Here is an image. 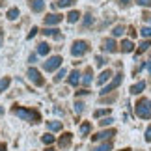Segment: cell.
Returning <instances> with one entry per match:
<instances>
[{"label":"cell","instance_id":"obj_45","mask_svg":"<svg viewBox=\"0 0 151 151\" xmlns=\"http://www.w3.org/2000/svg\"><path fill=\"white\" fill-rule=\"evenodd\" d=\"M0 151H6V144H0Z\"/></svg>","mask_w":151,"mask_h":151},{"label":"cell","instance_id":"obj_20","mask_svg":"<svg viewBox=\"0 0 151 151\" xmlns=\"http://www.w3.org/2000/svg\"><path fill=\"white\" fill-rule=\"evenodd\" d=\"M90 131H91V123H82L80 125V136H86V134H90Z\"/></svg>","mask_w":151,"mask_h":151},{"label":"cell","instance_id":"obj_23","mask_svg":"<svg viewBox=\"0 0 151 151\" xmlns=\"http://www.w3.org/2000/svg\"><path fill=\"white\" fill-rule=\"evenodd\" d=\"M6 17H8L9 21H15L17 17H19V9H17V8H11V9H8V13H6Z\"/></svg>","mask_w":151,"mask_h":151},{"label":"cell","instance_id":"obj_40","mask_svg":"<svg viewBox=\"0 0 151 151\" xmlns=\"http://www.w3.org/2000/svg\"><path fill=\"white\" fill-rule=\"evenodd\" d=\"M129 36H131V37H134V36H136V32H134V28H132V26L129 28Z\"/></svg>","mask_w":151,"mask_h":151},{"label":"cell","instance_id":"obj_35","mask_svg":"<svg viewBox=\"0 0 151 151\" xmlns=\"http://www.w3.org/2000/svg\"><path fill=\"white\" fill-rule=\"evenodd\" d=\"M95 63H97V67H103L104 63H106V60H104L103 56H95Z\"/></svg>","mask_w":151,"mask_h":151},{"label":"cell","instance_id":"obj_47","mask_svg":"<svg viewBox=\"0 0 151 151\" xmlns=\"http://www.w3.org/2000/svg\"><path fill=\"white\" fill-rule=\"evenodd\" d=\"M45 151H54V149H52V147H49V149H45Z\"/></svg>","mask_w":151,"mask_h":151},{"label":"cell","instance_id":"obj_32","mask_svg":"<svg viewBox=\"0 0 151 151\" xmlns=\"http://www.w3.org/2000/svg\"><path fill=\"white\" fill-rule=\"evenodd\" d=\"M112 121H114V119L108 116V118H104V119H101V121H99V125H101V127H108V125H112Z\"/></svg>","mask_w":151,"mask_h":151},{"label":"cell","instance_id":"obj_36","mask_svg":"<svg viewBox=\"0 0 151 151\" xmlns=\"http://www.w3.org/2000/svg\"><path fill=\"white\" fill-rule=\"evenodd\" d=\"M37 32H39V30H37V26H34V28H32V30H30V34H28V39H32V37H34V36H36V34H37Z\"/></svg>","mask_w":151,"mask_h":151},{"label":"cell","instance_id":"obj_2","mask_svg":"<svg viewBox=\"0 0 151 151\" xmlns=\"http://www.w3.org/2000/svg\"><path fill=\"white\" fill-rule=\"evenodd\" d=\"M134 110H136V116L140 119H149L151 118V101L149 99H138Z\"/></svg>","mask_w":151,"mask_h":151},{"label":"cell","instance_id":"obj_16","mask_svg":"<svg viewBox=\"0 0 151 151\" xmlns=\"http://www.w3.org/2000/svg\"><path fill=\"white\" fill-rule=\"evenodd\" d=\"M30 8H32V11H43L45 9V2L43 0H30Z\"/></svg>","mask_w":151,"mask_h":151},{"label":"cell","instance_id":"obj_42","mask_svg":"<svg viewBox=\"0 0 151 151\" xmlns=\"http://www.w3.org/2000/svg\"><path fill=\"white\" fill-rule=\"evenodd\" d=\"M28 60H30V62L34 63V62H36V60H37V58H36V54H30V58H28Z\"/></svg>","mask_w":151,"mask_h":151},{"label":"cell","instance_id":"obj_19","mask_svg":"<svg viewBox=\"0 0 151 151\" xmlns=\"http://www.w3.org/2000/svg\"><path fill=\"white\" fill-rule=\"evenodd\" d=\"M47 127H49V131H50V132L62 131V123H60V121H49V123H47Z\"/></svg>","mask_w":151,"mask_h":151},{"label":"cell","instance_id":"obj_8","mask_svg":"<svg viewBox=\"0 0 151 151\" xmlns=\"http://www.w3.org/2000/svg\"><path fill=\"white\" fill-rule=\"evenodd\" d=\"M103 50L104 52H116V50H118V45H116V41L112 37L103 39Z\"/></svg>","mask_w":151,"mask_h":151},{"label":"cell","instance_id":"obj_29","mask_svg":"<svg viewBox=\"0 0 151 151\" xmlns=\"http://www.w3.org/2000/svg\"><path fill=\"white\" fill-rule=\"evenodd\" d=\"M110 114V110L108 108H103V110H95V112H93V116H95V118H103V116H108Z\"/></svg>","mask_w":151,"mask_h":151},{"label":"cell","instance_id":"obj_22","mask_svg":"<svg viewBox=\"0 0 151 151\" xmlns=\"http://www.w3.org/2000/svg\"><path fill=\"white\" fill-rule=\"evenodd\" d=\"M80 19V13H78V11H69V15H67V22H71V24H73V22H77Z\"/></svg>","mask_w":151,"mask_h":151},{"label":"cell","instance_id":"obj_9","mask_svg":"<svg viewBox=\"0 0 151 151\" xmlns=\"http://www.w3.org/2000/svg\"><path fill=\"white\" fill-rule=\"evenodd\" d=\"M60 21H62V15H58V13H49L47 17H45V24L47 26H54Z\"/></svg>","mask_w":151,"mask_h":151},{"label":"cell","instance_id":"obj_37","mask_svg":"<svg viewBox=\"0 0 151 151\" xmlns=\"http://www.w3.org/2000/svg\"><path fill=\"white\" fill-rule=\"evenodd\" d=\"M136 2L140 4V6H146V8H149V6H151V0H136Z\"/></svg>","mask_w":151,"mask_h":151},{"label":"cell","instance_id":"obj_10","mask_svg":"<svg viewBox=\"0 0 151 151\" xmlns=\"http://www.w3.org/2000/svg\"><path fill=\"white\" fill-rule=\"evenodd\" d=\"M43 34L45 36H49V37H54V39H62V34H60V30H56V28H50V26H47L43 30Z\"/></svg>","mask_w":151,"mask_h":151},{"label":"cell","instance_id":"obj_11","mask_svg":"<svg viewBox=\"0 0 151 151\" xmlns=\"http://www.w3.org/2000/svg\"><path fill=\"white\" fill-rule=\"evenodd\" d=\"M110 77H112V71H110V69H106V71H103V73L99 75V78H97V84H99V86L106 84L108 80H110Z\"/></svg>","mask_w":151,"mask_h":151},{"label":"cell","instance_id":"obj_26","mask_svg":"<svg viewBox=\"0 0 151 151\" xmlns=\"http://www.w3.org/2000/svg\"><path fill=\"white\" fill-rule=\"evenodd\" d=\"M149 47H151V43L147 41V39H144V41H142L140 45H138V54H142V52H146Z\"/></svg>","mask_w":151,"mask_h":151},{"label":"cell","instance_id":"obj_34","mask_svg":"<svg viewBox=\"0 0 151 151\" xmlns=\"http://www.w3.org/2000/svg\"><path fill=\"white\" fill-rule=\"evenodd\" d=\"M82 110H84V103L77 101V103H75V112H77V114H80V112H82Z\"/></svg>","mask_w":151,"mask_h":151},{"label":"cell","instance_id":"obj_28","mask_svg":"<svg viewBox=\"0 0 151 151\" xmlns=\"http://www.w3.org/2000/svg\"><path fill=\"white\" fill-rule=\"evenodd\" d=\"M41 140H43V144H52V142L56 140V138L52 136V132H45V134L41 136Z\"/></svg>","mask_w":151,"mask_h":151},{"label":"cell","instance_id":"obj_46","mask_svg":"<svg viewBox=\"0 0 151 151\" xmlns=\"http://www.w3.org/2000/svg\"><path fill=\"white\" fill-rule=\"evenodd\" d=\"M147 71H149V73H151V60H149V62H147Z\"/></svg>","mask_w":151,"mask_h":151},{"label":"cell","instance_id":"obj_1","mask_svg":"<svg viewBox=\"0 0 151 151\" xmlns=\"http://www.w3.org/2000/svg\"><path fill=\"white\" fill-rule=\"evenodd\" d=\"M13 114L17 116V118H21L22 121H28V123H39V121H41V114L36 112V110L13 106Z\"/></svg>","mask_w":151,"mask_h":151},{"label":"cell","instance_id":"obj_13","mask_svg":"<svg viewBox=\"0 0 151 151\" xmlns=\"http://www.w3.org/2000/svg\"><path fill=\"white\" fill-rule=\"evenodd\" d=\"M71 138H73L71 132H65V134H63V136L60 138V147H62V149L69 147V146H71Z\"/></svg>","mask_w":151,"mask_h":151},{"label":"cell","instance_id":"obj_12","mask_svg":"<svg viewBox=\"0 0 151 151\" xmlns=\"http://www.w3.org/2000/svg\"><path fill=\"white\" fill-rule=\"evenodd\" d=\"M144 90H146V82H144V80H140V82H136L134 86H131V93H132V95H138V93H142Z\"/></svg>","mask_w":151,"mask_h":151},{"label":"cell","instance_id":"obj_3","mask_svg":"<svg viewBox=\"0 0 151 151\" xmlns=\"http://www.w3.org/2000/svg\"><path fill=\"white\" fill-rule=\"evenodd\" d=\"M62 62H63L62 56H50L43 62V69L45 71H56V69L62 65Z\"/></svg>","mask_w":151,"mask_h":151},{"label":"cell","instance_id":"obj_25","mask_svg":"<svg viewBox=\"0 0 151 151\" xmlns=\"http://www.w3.org/2000/svg\"><path fill=\"white\" fill-rule=\"evenodd\" d=\"M123 34H125V26H121V24L114 26V30H112V36L114 37H119V36H123Z\"/></svg>","mask_w":151,"mask_h":151},{"label":"cell","instance_id":"obj_21","mask_svg":"<svg viewBox=\"0 0 151 151\" xmlns=\"http://www.w3.org/2000/svg\"><path fill=\"white\" fill-rule=\"evenodd\" d=\"M9 84H11V78H9V77H4L2 80H0V93L8 90V86H9Z\"/></svg>","mask_w":151,"mask_h":151},{"label":"cell","instance_id":"obj_39","mask_svg":"<svg viewBox=\"0 0 151 151\" xmlns=\"http://www.w3.org/2000/svg\"><path fill=\"white\" fill-rule=\"evenodd\" d=\"M144 21H147V22H151V13H144Z\"/></svg>","mask_w":151,"mask_h":151},{"label":"cell","instance_id":"obj_7","mask_svg":"<svg viewBox=\"0 0 151 151\" xmlns=\"http://www.w3.org/2000/svg\"><path fill=\"white\" fill-rule=\"evenodd\" d=\"M116 134V131L114 129H110V131H101V132H97L95 136H91V140L93 142H99V140H108V138H112Z\"/></svg>","mask_w":151,"mask_h":151},{"label":"cell","instance_id":"obj_27","mask_svg":"<svg viewBox=\"0 0 151 151\" xmlns=\"http://www.w3.org/2000/svg\"><path fill=\"white\" fill-rule=\"evenodd\" d=\"M95 151H112V142H104L101 146H97Z\"/></svg>","mask_w":151,"mask_h":151},{"label":"cell","instance_id":"obj_31","mask_svg":"<svg viewBox=\"0 0 151 151\" xmlns=\"http://www.w3.org/2000/svg\"><path fill=\"white\" fill-rule=\"evenodd\" d=\"M93 24V17L91 15H86V19H84V22H82V26L84 28H88V26H91Z\"/></svg>","mask_w":151,"mask_h":151},{"label":"cell","instance_id":"obj_30","mask_svg":"<svg viewBox=\"0 0 151 151\" xmlns=\"http://www.w3.org/2000/svg\"><path fill=\"white\" fill-rule=\"evenodd\" d=\"M140 36L142 37H151V26H144L140 30Z\"/></svg>","mask_w":151,"mask_h":151},{"label":"cell","instance_id":"obj_5","mask_svg":"<svg viewBox=\"0 0 151 151\" xmlns=\"http://www.w3.org/2000/svg\"><path fill=\"white\" fill-rule=\"evenodd\" d=\"M121 77H123V75H121V73H119V75H116L112 82H110V84H106V86H104V88L101 90V95H106V93H110V91H112V90H116V88H118V86L121 84V80H123Z\"/></svg>","mask_w":151,"mask_h":151},{"label":"cell","instance_id":"obj_44","mask_svg":"<svg viewBox=\"0 0 151 151\" xmlns=\"http://www.w3.org/2000/svg\"><path fill=\"white\" fill-rule=\"evenodd\" d=\"M2 37H4V32L0 30V47H2Z\"/></svg>","mask_w":151,"mask_h":151},{"label":"cell","instance_id":"obj_6","mask_svg":"<svg viewBox=\"0 0 151 151\" xmlns=\"http://www.w3.org/2000/svg\"><path fill=\"white\" fill-rule=\"evenodd\" d=\"M26 75H28V78H30V80H32V82L36 84V86H43V84H45V80H43V77H41V73H39L37 69L30 67Z\"/></svg>","mask_w":151,"mask_h":151},{"label":"cell","instance_id":"obj_4","mask_svg":"<svg viewBox=\"0 0 151 151\" xmlns=\"http://www.w3.org/2000/svg\"><path fill=\"white\" fill-rule=\"evenodd\" d=\"M88 49H90V45L88 43H86V41H80V39H78V41H75L73 43V47H71V54L73 56H84L86 54V52H88Z\"/></svg>","mask_w":151,"mask_h":151},{"label":"cell","instance_id":"obj_17","mask_svg":"<svg viewBox=\"0 0 151 151\" xmlns=\"http://www.w3.org/2000/svg\"><path fill=\"white\" fill-rule=\"evenodd\" d=\"M82 84L84 86H90L91 84V67H88L84 71V77H82Z\"/></svg>","mask_w":151,"mask_h":151},{"label":"cell","instance_id":"obj_41","mask_svg":"<svg viewBox=\"0 0 151 151\" xmlns=\"http://www.w3.org/2000/svg\"><path fill=\"white\" fill-rule=\"evenodd\" d=\"M86 93H88V90H80V91H77L78 97H80V95H86Z\"/></svg>","mask_w":151,"mask_h":151},{"label":"cell","instance_id":"obj_14","mask_svg":"<svg viewBox=\"0 0 151 151\" xmlns=\"http://www.w3.org/2000/svg\"><path fill=\"white\" fill-rule=\"evenodd\" d=\"M67 82L71 84V86H77V84L80 82V73L77 71V69H75V71H71V73H69V78H67Z\"/></svg>","mask_w":151,"mask_h":151},{"label":"cell","instance_id":"obj_38","mask_svg":"<svg viewBox=\"0 0 151 151\" xmlns=\"http://www.w3.org/2000/svg\"><path fill=\"white\" fill-rule=\"evenodd\" d=\"M146 142H151V125L146 129Z\"/></svg>","mask_w":151,"mask_h":151},{"label":"cell","instance_id":"obj_24","mask_svg":"<svg viewBox=\"0 0 151 151\" xmlns=\"http://www.w3.org/2000/svg\"><path fill=\"white\" fill-rule=\"evenodd\" d=\"M73 4H75V0H56L58 8H71Z\"/></svg>","mask_w":151,"mask_h":151},{"label":"cell","instance_id":"obj_18","mask_svg":"<svg viewBox=\"0 0 151 151\" xmlns=\"http://www.w3.org/2000/svg\"><path fill=\"white\" fill-rule=\"evenodd\" d=\"M49 50H50L49 43H39V45H37V54L45 56V54H49Z\"/></svg>","mask_w":151,"mask_h":151},{"label":"cell","instance_id":"obj_33","mask_svg":"<svg viewBox=\"0 0 151 151\" xmlns=\"http://www.w3.org/2000/svg\"><path fill=\"white\" fill-rule=\"evenodd\" d=\"M63 77H65V69H60V71H58V75L54 77V82H60Z\"/></svg>","mask_w":151,"mask_h":151},{"label":"cell","instance_id":"obj_43","mask_svg":"<svg viewBox=\"0 0 151 151\" xmlns=\"http://www.w3.org/2000/svg\"><path fill=\"white\" fill-rule=\"evenodd\" d=\"M119 2H121V6H127V4L131 2V0H119Z\"/></svg>","mask_w":151,"mask_h":151},{"label":"cell","instance_id":"obj_15","mask_svg":"<svg viewBox=\"0 0 151 151\" xmlns=\"http://www.w3.org/2000/svg\"><path fill=\"white\" fill-rule=\"evenodd\" d=\"M119 47H121V52H132L134 50V43H132L131 39H123Z\"/></svg>","mask_w":151,"mask_h":151}]
</instances>
